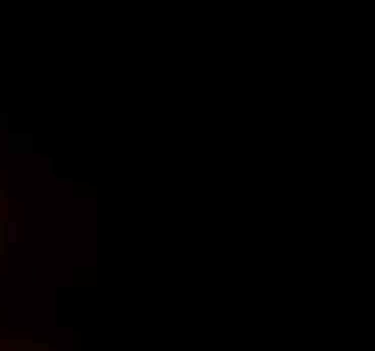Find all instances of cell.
I'll return each instance as SVG.
<instances>
[{"label": "cell", "mask_w": 375, "mask_h": 351, "mask_svg": "<svg viewBox=\"0 0 375 351\" xmlns=\"http://www.w3.org/2000/svg\"><path fill=\"white\" fill-rule=\"evenodd\" d=\"M30 206H27V203H17V200H11L9 203V216H11V219H27V216H30V211H27Z\"/></svg>", "instance_id": "1"}, {"label": "cell", "mask_w": 375, "mask_h": 351, "mask_svg": "<svg viewBox=\"0 0 375 351\" xmlns=\"http://www.w3.org/2000/svg\"><path fill=\"white\" fill-rule=\"evenodd\" d=\"M9 235H6V240H9V243H17V240L22 238V232H19V219H11L9 216Z\"/></svg>", "instance_id": "2"}, {"label": "cell", "mask_w": 375, "mask_h": 351, "mask_svg": "<svg viewBox=\"0 0 375 351\" xmlns=\"http://www.w3.org/2000/svg\"><path fill=\"white\" fill-rule=\"evenodd\" d=\"M43 281H46V284H51V270H49V268L43 270Z\"/></svg>", "instance_id": "3"}, {"label": "cell", "mask_w": 375, "mask_h": 351, "mask_svg": "<svg viewBox=\"0 0 375 351\" xmlns=\"http://www.w3.org/2000/svg\"><path fill=\"white\" fill-rule=\"evenodd\" d=\"M3 260H6V246L0 243V262H3Z\"/></svg>", "instance_id": "4"}]
</instances>
